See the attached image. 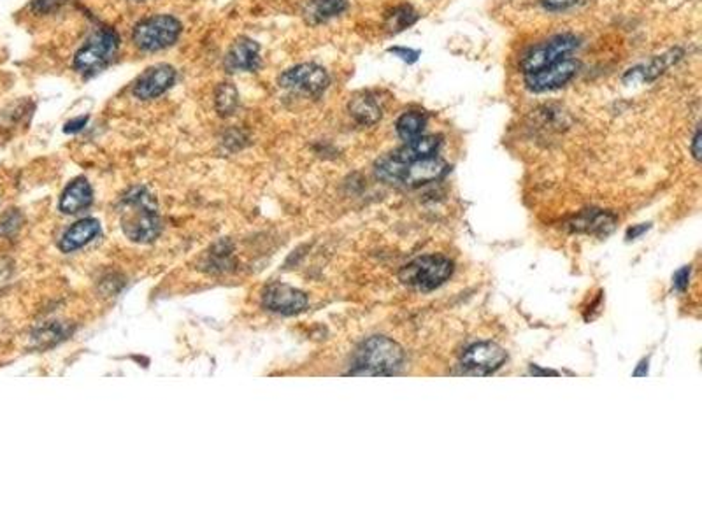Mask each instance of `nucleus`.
<instances>
[{
    "instance_id": "5701e85b",
    "label": "nucleus",
    "mask_w": 702,
    "mask_h": 526,
    "mask_svg": "<svg viewBox=\"0 0 702 526\" xmlns=\"http://www.w3.org/2000/svg\"><path fill=\"white\" fill-rule=\"evenodd\" d=\"M417 20H418V14L409 5H400V7L393 9L392 14H389V27L399 32V30L411 27L413 24H417Z\"/></svg>"
},
{
    "instance_id": "f3484780",
    "label": "nucleus",
    "mask_w": 702,
    "mask_h": 526,
    "mask_svg": "<svg viewBox=\"0 0 702 526\" xmlns=\"http://www.w3.org/2000/svg\"><path fill=\"white\" fill-rule=\"evenodd\" d=\"M681 52L679 50H671L669 53L666 55L657 56L653 58L649 63L646 65H639L636 69H630L625 76V81L627 80H632L636 83H649L653 80H657L662 72H666L673 63H676L679 58H681Z\"/></svg>"
},
{
    "instance_id": "9b49d317",
    "label": "nucleus",
    "mask_w": 702,
    "mask_h": 526,
    "mask_svg": "<svg viewBox=\"0 0 702 526\" xmlns=\"http://www.w3.org/2000/svg\"><path fill=\"white\" fill-rule=\"evenodd\" d=\"M176 81V71L172 65L160 63L148 69L134 86V95L140 100L157 99L166 93Z\"/></svg>"
},
{
    "instance_id": "4be33fe9",
    "label": "nucleus",
    "mask_w": 702,
    "mask_h": 526,
    "mask_svg": "<svg viewBox=\"0 0 702 526\" xmlns=\"http://www.w3.org/2000/svg\"><path fill=\"white\" fill-rule=\"evenodd\" d=\"M239 106V95L236 86L230 83H224L218 86L216 90V111L222 116H230L237 111Z\"/></svg>"
},
{
    "instance_id": "c85d7f7f",
    "label": "nucleus",
    "mask_w": 702,
    "mask_h": 526,
    "mask_svg": "<svg viewBox=\"0 0 702 526\" xmlns=\"http://www.w3.org/2000/svg\"><path fill=\"white\" fill-rule=\"evenodd\" d=\"M646 230H649V225H639V226L629 228V232H627V241L638 239L641 234H645Z\"/></svg>"
},
{
    "instance_id": "9d476101",
    "label": "nucleus",
    "mask_w": 702,
    "mask_h": 526,
    "mask_svg": "<svg viewBox=\"0 0 702 526\" xmlns=\"http://www.w3.org/2000/svg\"><path fill=\"white\" fill-rule=\"evenodd\" d=\"M262 302L273 312L293 316L308 307V297L301 290L288 284H273L264 292Z\"/></svg>"
},
{
    "instance_id": "6e6552de",
    "label": "nucleus",
    "mask_w": 702,
    "mask_h": 526,
    "mask_svg": "<svg viewBox=\"0 0 702 526\" xmlns=\"http://www.w3.org/2000/svg\"><path fill=\"white\" fill-rule=\"evenodd\" d=\"M578 71H580V62L572 60V58H565V60H561L550 67H544L541 71L525 74V86L535 93L559 90L562 86L569 83L576 76Z\"/></svg>"
},
{
    "instance_id": "2f4dec72",
    "label": "nucleus",
    "mask_w": 702,
    "mask_h": 526,
    "mask_svg": "<svg viewBox=\"0 0 702 526\" xmlns=\"http://www.w3.org/2000/svg\"><path fill=\"white\" fill-rule=\"evenodd\" d=\"M648 374V360H643L639 363V367L634 370V376L639 378V376H646Z\"/></svg>"
},
{
    "instance_id": "f257e3e1",
    "label": "nucleus",
    "mask_w": 702,
    "mask_h": 526,
    "mask_svg": "<svg viewBox=\"0 0 702 526\" xmlns=\"http://www.w3.org/2000/svg\"><path fill=\"white\" fill-rule=\"evenodd\" d=\"M121 226L130 241L149 243L160 234V220L153 196L144 188H134L123 198Z\"/></svg>"
},
{
    "instance_id": "7c9ffc66",
    "label": "nucleus",
    "mask_w": 702,
    "mask_h": 526,
    "mask_svg": "<svg viewBox=\"0 0 702 526\" xmlns=\"http://www.w3.org/2000/svg\"><path fill=\"white\" fill-rule=\"evenodd\" d=\"M531 374L533 376H559L557 370H544V368H539L537 365L531 367Z\"/></svg>"
},
{
    "instance_id": "423d86ee",
    "label": "nucleus",
    "mask_w": 702,
    "mask_h": 526,
    "mask_svg": "<svg viewBox=\"0 0 702 526\" xmlns=\"http://www.w3.org/2000/svg\"><path fill=\"white\" fill-rule=\"evenodd\" d=\"M578 46H580V39L572 33H561V35L550 37L548 41H543L533 46L529 52H525V55L520 60V69L524 74L541 71L561 60H565L567 56L578 50Z\"/></svg>"
},
{
    "instance_id": "393cba45",
    "label": "nucleus",
    "mask_w": 702,
    "mask_h": 526,
    "mask_svg": "<svg viewBox=\"0 0 702 526\" xmlns=\"http://www.w3.org/2000/svg\"><path fill=\"white\" fill-rule=\"evenodd\" d=\"M580 0H541L543 7L548 11H563L576 5Z\"/></svg>"
},
{
    "instance_id": "412c9836",
    "label": "nucleus",
    "mask_w": 702,
    "mask_h": 526,
    "mask_svg": "<svg viewBox=\"0 0 702 526\" xmlns=\"http://www.w3.org/2000/svg\"><path fill=\"white\" fill-rule=\"evenodd\" d=\"M425 125H427V116H425L423 112L408 111L404 112V114L397 120L395 130H397V136L402 139L404 142H409V140H413V139L423 136Z\"/></svg>"
},
{
    "instance_id": "ddd939ff",
    "label": "nucleus",
    "mask_w": 702,
    "mask_h": 526,
    "mask_svg": "<svg viewBox=\"0 0 702 526\" xmlns=\"http://www.w3.org/2000/svg\"><path fill=\"white\" fill-rule=\"evenodd\" d=\"M447 172H448V166L443 160L430 157V158H423V160H417L411 164H404L400 183L409 185V186H420L425 183L441 179Z\"/></svg>"
},
{
    "instance_id": "6ab92c4d",
    "label": "nucleus",
    "mask_w": 702,
    "mask_h": 526,
    "mask_svg": "<svg viewBox=\"0 0 702 526\" xmlns=\"http://www.w3.org/2000/svg\"><path fill=\"white\" fill-rule=\"evenodd\" d=\"M569 225H571V230H574V232L608 235L615 226V218L608 213L599 211V209H589V211H583L578 218H574Z\"/></svg>"
},
{
    "instance_id": "39448f33",
    "label": "nucleus",
    "mask_w": 702,
    "mask_h": 526,
    "mask_svg": "<svg viewBox=\"0 0 702 526\" xmlns=\"http://www.w3.org/2000/svg\"><path fill=\"white\" fill-rule=\"evenodd\" d=\"M181 33L178 18L157 14L139 22L134 28V43L142 52H160L172 46Z\"/></svg>"
},
{
    "instance_id": "bb28decb",
    "label": "nucleus",
    "mask_w": 702,
    "mask_h": 526,
    "mask_svg": "<svg viewBox=\"0 0 702 526\" xmlns=\"http://www.w3.org/2000/svg\"><path fill=\"white\" fill-rule=\"evenodd\" d=\"M389 53H393L395 56H399L402 62H408V63H413L418 60L420 52H415V50H408V48H390Z\"/></svg>"
},
{
    "instance_id": "f8f14e48",
    "label": "nucleus",
    "mask_w": 702,
    "mask_h": 526,
    "mask_svg": "<svg viewBox=\"0 0 702 526\" xmlns=\"http://www.w3.org/2000/svg\"><path fill=\"white\" fill-rule=\"evenodd\" d=\"M260 62V44L248 37H239L225 56V69L228 72H255Z\"/></svg>"
},
{
    "instance_id": "4468645a",
    "label": "nucleus",
    "mask_w": 702,
    "mask_h": 526,
    "mask_svg": "<svg viewBox=\"0 0 702 526\" xmlns=\"http://www.w3.org/2000/svg\"><path fill=\"white\" fill-rule=\"evenodd\" d=\"M439 146H441V139L436 136H420L406 142L402 148L395 149L390 157L400 164H411L417 160L436 157V153L439 151Z\"/></svg>"
},
{
    "instance_id": "2eb2a0df",
    "label": "nucleus",
    "mask_w": 702,
    "mask_h": 526,
    "mask_svg": "<svg viewBox=\"0 0 702 526\" xmlns=\"http://www.w3.org/2000/svg\"><path fill=\"white\" fill-rule=\"evenodd\" d=\"M93 202V192L90 183L84 177L74 179L60 198V211L67 215H76L90 207Z\"/></svg>"
},
{
    "instance_id": "7ed1b4c3",
    "label": "nucleus",
    "mask_w": 702,
    "mask_h": 526,
    "mask_svg": "<svg viewBox=\"0 0 702 526\" xmlns=\"http://www.w3.org/2000/svg\"><path fill=\"white\" fill-rule=\"evenodd\" d=\"M453 274V262L445 256H421L402 267L399 279L415 290L432 292L443 286Z\"/></svg>"
},
{
    "instance_id": "c756f323",
    "label": "nucleus",
    "mask_w": 702,
    "mask_h": 526,
    "mask_svg": "<svg viewBox=\"0 0 702 526\" xmlns=\"http://www.w3.org/2000/svg\"><path fill=\"white\" fill-rule=\"evenodd\" d=\"M692 153H694V158L699 160L701 158V130L697 129L694 140H692Z\"/></svg>"
},
{
    "instance_id": "20e7f679",
    "label": "nucleus",
    "mask_w": 702,
    "mask_h": 526,
    "mask_svg": "<svg viewBox=\"0 0 702 526\" xmlns=\"http://www.w3.org/2000/svg\"><path fill=\"white\" fill-rule=\"evenodd\" d=\"M120 48V37L110 27L99 28L74 56V69L84 76L99 72L111 62Z\"/></svg>"
},
{
    "instance_id": "dca6fc26",
    "label": "nucleus",
    "mask_w": 702,
    "mask_h": 526,
    "mask_svg": "<svg viewBox=\"0 0 702 526\" xmlns=\"http://www.w3.org/2000/svg\"><path fill=\"white\" fill-rule=\"evenodd\" d=\"M101 234V223L93 218H84L82 222L74 223L62 237L60 250L65 253L80 250L86 246L90 241H93Z\"/></svg>"
},
{
    "instance_id": "a878e982",
    "label": "nucleus",
    "mask_w": 702,
    "mask_h": 526,
    "mask_svg": "<svg viewBox=\"0 0 702 526\" xmlns=\"http://www.w3.org/2000/svg\"><path fill=\"white\" fill-rule=\"evenodd\" d=\"M690 279V267H683L674 274L673 284L678 292H685Z\"/></svg>"
},
{
    "instance_id": "cd10ccee",
    "label": "nucleus",
    "mask_w": 702,
    "mask_h": 526,
    "mask_svg": "<svg viewBox=\"0 0 702 526\" xmlns=\"http://www.w3.org/2000/svg\"><path fill=\"white\" fill-rule=\"evenodd\" d=\"M86 123H88V116L74 118V120H71V121H67V123L63 125V132H65V134H76V132L83 130Z\"/></svg>"
},
{
    "instance_id": "aec40b11",
    "label": "nucleus",
    "mask_w": 702,
    "mask_h": 526,
    "mask_svg": "<svg viewBox=\"0 0 702 526\" xmlns=\"http://www.w3.org/2000/svg\"><path fill=\"white\" fill-rule=\"evenodd\" d=\"M348 9V0H309L304 16L309 24H323Z\"/></svg>"
},
{
    "instance_id": "b1692460",
    "label": "nucleus",
    "mask_w": 702,
    "mask_h": 526,
    "mask_svg": "<svg viewBox=\"0 0 702 526\" xmlns=\"http://www.w3.org/2000/svg\"><path fill=\"white\" fill-rule=\"evenodd\" d=\"M62 4H63V0H32V9L35 13L48 14V13L56 11Z\"/></svg>"
},
{
    "instance_id": "f03ea898",
    "label": "nucleus",
    "mask_w": 702,
    "mask_h": 526,
    "mask_svg": "<svg viewBox=\"0 0 702 526\" xmlns=\"http://www.w3.org/2000/svg\"><path fill=\"white\" fill-rule=\"evenodd\" d=\"M404 353L397 342L387 337H370L357 355L353 376H392L402 365Z\"/></svg>"
},
{
    "instance_id": "0eeeda50",
    "label": "nucleus",
    "mask_w": 702,
    "mask_h": 526,
    "mask_svg": "<svg viewBox=\"0 0 702 526\" xmlns=\"http://www.w3.org/2000/svg\"><path fill=\"white\" fill-rule=\"evenodd\" d=\"M329 83L331 78L327 71L316 63L295 65L283 72L280 78L281 88L309 97H320L329 88Z\"/></svg>"
},
{
    "instance_id": "1a4fd4ad",
    "label": "nucleus",
    "mask_w": 702,
    "mask_h": 526,
    "mask_svg": "<svg viewBox=\"0 0 702 526\" xmlns=\"http://www.w3.org/2000/svg\"><path fill=\"white\" fill-rule=\"evenodd\" d=\"M505 349L495 342H476L462 355V367L477 376H488L505 365Z\"/></svg>"
},
{
    "instance_id": "a211bd4d",
    "label": "nucleus",
    "mask_w": 702,
    "mask_h": 526,
    "mask_svg": "<svg viewBox=\"0 0 702 526\" xmlns=\"http://www.w3.org/2000/svg\"><path fill=\"white\" fill-rule=\"evenodd\" d=\"M348 111L350 116L362 127H372L376 125L381 116H383V108L381 104L378 102V99L370 93H362V95H357L351 99L350 106H348Z\"/></svg>"
}]
</instances>
